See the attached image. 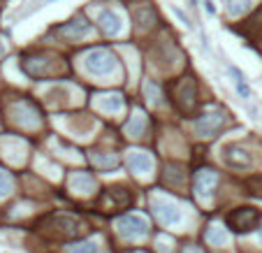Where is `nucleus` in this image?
Returning a JSON list of instances; mask_svg holds the SVG:
<instances>
[{
	"label": "nucleus",
	"instance_id": "26",
	"mask_svg": "<svg viewBox=\"0 0 262 253\" xmlns=\"http://www.w3.org/2000/svg\"><path fill=\"white\" fill-rule=\"evenodd\" d=\"M10 190H12V179H10V174L0 169V198H5V195H7Z\"/></svg>",
	"mask_w": 262,
	"mask_h": 253
},
{
	"label": "nucleus",
	"instance_id": "14",
	"mask_svg": "<svg viewBox=\"0 0 262 253\" xmlns=\"http://www.w3.org/2000/svg\"><path fill=\"white\" fill-rule=\"evenodd\" d=\"M105 195L112 200L114 207H118V209H123V207H128V204L132 202V193H130V188H126V186H109Z\"/></svg>",
	"mask_w": 262,
	"mask_h": 253
},
{
	"label": "nucleus",
	"instance_id": "2",
	"mask_svg": "<svg viewBox=\"0 0 262 253\" xmlns=\"http://www.w3.org/2000/svg\"><path fill=\"white\" fill-rule=\"evenodd\" d=\"M40 230L53 239H77L84 230V223L77 216L58 211V214H49L44 221H40Z\"/></svg>",
	"mask_w": 262,
	"mask_h": 253
},
{
	"label": "nucleus",
	"instance_id": "16",
	"mask_svg": "<svg viewBox=\"0 0 262 253\" xmlns=\"http://www.w3.org/2000/svg\"><path fill=\"white\" fill-rule=\"evenodd\" d=\"M88 23L84 21V19H74V21L65 23L63 28H61V35L63 37H70V40H79V37H84L86 33H88Z\"/></svg>",
	"mask_w": 262,
	"mask_h": 253
},
{
	"label": "nucleus",
	"instance_id": "10",
	"mask_svg": "<svg viewBox=\"0 0 262 253\" xmlns=\"http://www.w3.org/2000/svg\"><path fill=\"white\" fill-rule=\"evenodd\" d=\"M95 23L100 26V31L109 35V37H116L118 33L123 31V19H121V14L118 12H112V10H102L98 14V19Z\"/></svg>",
	"mask_w": 262,
	"mask_h": 253
},
{
	"label": "nucleus",
	"instance_id": "23",
	"mask_svg": "<svg viewBox=\"0 0 262 253\" xmlns=\"http://www.w3.org/2000/svg\"><path fill=\"white\" fill-rule=\"evenodd\" d=\"M144 93H147V100L151 102V105H163V91L158 88L153 82H147L144 84Z\"/></svg>",
	"mask_w": 262,
	"mask_h": 253
},
{
	"label": "nucleus",
	"instance_id": "8",
	"mask_svg": "<svg viewBox=\"0 0 262 253\" xmlns=\"http://www.w3.org/2000/svg\"><path fill=\"white\" fill-rule=\"evenodd\" d=\"M151 207H153V214L158 216V221L163 223V225H177V223H181V209L172 200L153 198Z\"/></svg>",
	"mask_w": 262,
	"mask_h": 253
},
{
	"label": "nucleus",
	"instance_id": "22",
	"mask_svg": "<svg viewBox=\"0 0 262 253\" xmlns=\"http://www.w3.org/2000/svg\"><path fill=\"white\" fill-rule=\"evenodd\" d=\"M98 105L102 107L105 112H121V107H123V100L118 98V95H102L100 100H98Z\"/></svg>",
	"mask_w": 262,
	"mask_h": 253
},
{
	"label": "nucleus",
	"instance_id": "31",
	"mask_svg": "<svg viewBox=\"0 0 262 253\" xmlns=\"http://www.w3.org/2000/svg\"><path fill=\"white\" fill-rule=\"evenodd\" d=\"M260 242H262V230H260Z\"/></svg>",
	"mask_w": 262,
	"mask_h": 253
},
{
	"label": "nucleus",
	"instance_id": "6",
	"mask_svg": "<svg viewBox=\"0 0 262 253\" xmlns=\"http://www.w3.org/2000/svg\"><path fill=\"white\" fill-rule=\"evenodd\" d=\"M84 65L91 74H95V77H105V74H109L116 67V58H114V53L105 51V49H95V51H91L88 56H86Z\"/></svg>",
	"mask_w": 262,
	"mask_h": 253
},
{
	"label": "nucleus",
	"instance_id": "32",
	"mask_svg": "<svg viewBox=\"0 0 262 253\" xmlns=\"http://www.w3.org/2000/svg\"><path fill=\"white\" fill-rule=\"evenodd\" d=\"M137 253H139V251H137Z\"/></svg>",
	"mask_w": 262,
	"mask_h": 253
},
{
	"label": "nucleus",
	"instance_id": "17",
	"mask_svg": "<svg viewBox=\"0 0 262 253\" xmlns=\"http://www.w3.org/2000/svg\"><path fill=\"white\" fill-rule=\"evenodd\" d=\"M165 181H167V186H181L186 181V168L179 163H167L165 165Z\"/></svg>",
	"mask_w": 262,
	"mask_h": 253
},
{
	"label": "nucleus",
	"instance_id": "21",
	"mask_svg": "<svg viewBox=\"0 0 262 253\" xmlns=\"http://www.w3.org/2000/svg\"><path fill=\"white\" fill-rule=\"evenodd\" d=\"M204 237H207V242H209L211 246H223V244H228V232L223 230V228H218V225H211Z\"/></svg>",
	"mask_w": 262,
	"mask_h": 253
},
{
	"label": "nucleus",
	"instance_id": "24",
	"mask_svg": "<svg viewBox=\"0 0 262 253\" xmlns=\"http://www.w3.org/2000/svg\"><path fill=\"white\" fill-rule=\"evenodd\" d=\"M91 160H93V165H98V168H114L116 163H118L114 153H105V156L102 153H93Z\"/></svg>",
	"mask_w": 262,
	"mask_h": 253
},
{
	"label": "nucleus",
	"instance_id": "20",
	"mask_svg": "<svg viewBox=\"0 0 262 253\" xmlns=\"http://www.w3.org/2000/svg\"><path fill=\"white\" fill-rule=\"evenodd\" d=\"M251 0H225V10L230 17H241L244 12L251 10Z\"/></svg>",
	"mask_w": 262,
	"mask_h": 253
},
{
	"label": "nucleus",
	"instance_id": "30",
	"mask_svg": "<svg viewBox=\"0 0 262 253\" xmlns=\"http://www.w3.org/2000/svg\"><path fill=\"white\" fill-rule=\"evenodd\" d=\"M5 53V44H2V40H0V56Z\"/></svg>",
	"mask_w": 262,
	"mask_h": 253
},
{
	"label": "nucleus",
	"instance_id": "18",
	"mask_svg": "<svg viewBox=\"0 0 262 253\" xmlns=\"http://www.w3.org/2000/svg\"><path fill=\"white\" fill-rule=\"evenodd\" d=\"M144 128H147V118H144V114L137 112L135 116H130V121L126 123V133L130 137H142L144 135Z\"/></svg>",
	"mask_w": 262,
	"mask_h": 253
},
{
	"label": "nucleus",
	"instance_id": "25",
	"mask_svg": "<svg viewBox=\"0 0 262 253\" xmlns=\"http://www.w3.org/2000/svg\"><path fill=\"white\" fill-rule=\"evenodd\" d=\"M67 253H95L93 242H74L67 246Z\"/></svg>",
	"mask_w": 262,
	"mask_h": 253
},
{
	"label": "nucleus",
	"instance_id": "13",
	"mask_svg": "<svg viewBox=\"0 0 262 253\" xmlns=\"http://www.w3.org/2000/svg\"><path fill=\"white\" fill-rule=\"evenodd\" d=\"M239 33H241V35H246V37H251V40L262 37V7L253 14L251 19H246V21L241 23Z\"/></svg>",
	"mask_w": 262,
	"mask_h": 253
},
{
	"label": "nucleus",
	"instance_id": "28",
	"mask_svg": "<svg viewBox=\"0 0 262 253\" xmlns=\"http://www.w3.org/2000/svg\"><path fill=\"white\" fill-rule=\"evenodd\" d=\"M172 12H174V14H177V17H179V19H181V21H183V23H186V26H188V28H193V23H190V19H188V17H186V14H183V12H181V10H179L177 5H172Z\"/></svg>",
	"mask_w": 262,
	"mask_h": 253
},
{
	"label": "nucleus",
	"instance_id": "19",
	"mask_svg": "<svg viewBox=\"0 0 262 253\" xmlns=\"http://www.w3.org/2000/svg\"><path fill=\"white\" fill-rule=\"evenodd\" d=\"M230 74H232V82H234V88H237V93H239L244 100H251V86L246 84L244 74H241L237 67H232V65H230Z\"/></svg>",
	"mask_w": 262,
	"mask_h": 253
},
{
	"label": "nucleus",
	"instance_id": "15",
	"mask_svg": "<svg viewBox=\"0 0 262 253\" xmlns=\"http://www.w3.org/2000/svg\"><path fill=\"white\" fill-rule=\"evenodd\" d=\"M70 188L77 193H93L95 190V179L86 172H74L70 177Z\"/></svg>",
	"mask_w": 262,
	"mask_h": 253
},
{
	"label": "nucleus",
	"instance_id": "3",
	"mask_svg": "<svg viewBox=\"0 0 262 253\" xmlns=\"http://www.w3.org/2000/svg\"><path fill=\"white\" fill-rule=\"evenodd\" d=\"M225 223L234 232H251L260 223V211L255 209V207H237V209H232L228 214Z\"/></svg>",
	"mask_w": 262,
	"mask_h": 253
},
{
	"label": "nucleus",
	"instance_id": "12",
	"mask_svg": "<svg viewBox=\"0 0 262 253\" xmlns=\"http://www.w3.org/2000/svg\"><path fill=\"white\" fill-rule=\"evenodd\" d=\"M126 165L130 172H135V174H147L151 172L153 168V158L148 156L147 151H130L126 158Z\"/></svg>",
	"mask_w": 262,
	"mask_h": 253
},
{
	"label": "nucleus",
	"instance_id": "29",
	"mask_svg": "<svg viewBox=\"0 0 262 253\" xmlns=\"http://www.w3.org/2000/svg\"><path fill=\"white\" fill-rule=\"evenodd\" d=\"M181 253H202V251H199L197 246H186V249H183Z\"/></svg>",
	"mask_w": 262,
	"mask_h": 253
},
{
	"label": "nucleus",
	"instance_id": "11",
	"mask_svg": "<svg viewBox=\"0 0 262 253\" xmlns=\"http://www.w3.org/2000/svg\"><path fill=\"white\" fill-rule=\"evenodd\" d=\"M216 186H218V174L213 169H199L197 177H195V193L199 198H204V200L211 198Z\"/></svg>",
	"mask_w": 262,
	"mask_h": 253
},
{
	"label": "nucleus",
	"instance_id": "1",
	"mask_svg": "<svg viewBox=\"0 0 262 253\" xmlns=\"http://www.w3.org/2000/svg\"><path fill=\"white\" fill-rule=\"evenodd\" d=\"M167 98L169 102L177 107L179 114L183 116H193L199 107V98H197V82L195 77H181V79H174L167 88Z\"/></svg>",
	"mask_w": 262,
	"mask_h": 253
},
{
	"label": "nucleus",
	"instance_id": "4",
	"mask_svg": "<svg viewBox=\"0 0 262 253\" xmlns=\"http://www.w3.org/2000/svg\"><path fill=\"white\" fill-rule=\"evenodd\" d=\"M116 230H118L121 237L135 242V239H142L148 232V223H147V219L139 216V214H126V216H121V219L116 221Z\"/></svg>",
	"mask_w": 262,
	"mask_h": 253
},
{
	"label": "nucleus",
	"instance_id": "27",
	"mask_svg": "<svg viewBox=\"0 0 262 253\" xmlns=\"http://www.w3.org/2000/svg\"><path fill=\"white\" fill-rule=\"evenodd\" d=\"M246 186H248V190L253 195H262V177H251L246 181Z\"/></svg>",
	"mask_w": 262,
	"mask_h": 253
},
{
	"label": "nucleus",
	"instance_id": "7",
	"mask_svg": "<svg viewBox=\"0 0 262 253\" xmlns=\"http://www.w3.org/2000/svg\"><path fill=\"white\" fill-rule=\"evenodd\" d=\"M225 121H228V114H225V112L202 114L197 121H195V133H197L199 137H213V135L220 133V128L225 126Z\"/></svg>",
	"mask_w": 262,
	"mask_h": 253
},
{
	"label": "nucleus",
	"instance_id": "5",
	"mask_svg": "<svg viewBox=\"0 0 262 253\" xmlns=\"http://www.w3.org/2000/svg\"><path fill=\"white\" fill-rule=\"evenodd\" d=\"M220 158L232 169H248L253 165L251 151L244 149L241 144H225V147L220 149Z\"/></svg>",
	"mask_w": 262,
	"mask_h": 253
},
{
	"label": "nucleus",
	"instance_id": "9",
	"mask_svg": "<svg viewBox=\"0 0 262 253\" xmlns=\"http://www.w3.org/2000/svg\"><path fill=\"white\" fill-rule=\"evenodd\" d=\"M23 70L35 77V79H42V77H49V74H56L58 70H63V63H58V58H51V61H44V58H26L23 61Z\"/></svg>",
	"mask_w": 262,
	"mask_h": 253
}]
</instances>
